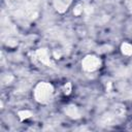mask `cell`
<instances>
[{
	"label": "cell",
	"instance_id": "5",
	"mask_svg": "<svg viewBox=\"0 0 132 132\" xmlns=\"http://www.w3.org/2000/svg\"><path fill=\"white\" fill-rule=\"evenodd\" d=\"M65 112L66 114L71 118V119H78L80 117V113H79V110L78 108L75 106V105H68L66 108H65Z\"/></svg>",
	"mask_w": 132,
	"mask_h": 132
},
{
	"label": "cell",
	"instance_id": "7",
	"mask_svg": "<svg viewBox=\"0 0 132 132\" xmlns=\"http://www.w3.org/2000/svg\"><path fill=\"white\" fill-rule=\"evenodd\" d=\"M31 116H32V112H31V111H29V110L19 111V118H20L22 121H24V120H26V119L30 118Z\"/></svg>",
	"mask_w": 132,
	"mask_h": 132
},
{
	"label": "cell",
	"instance_id": "6",
	"mask_svg": "<svg viewBox=\"0 0 132 132\" xmlns=\"http://www.w3.org/2000/svg\"><path fill=\"white\" fill-rule=\"evenodd\" d=\"M121 51L124 55L126 56H131L132 55V44L128 43V42H124L121 45Z\"/></svg>",
	"mask_w": 132,
	"mask_h": 132
},
{
	"label": "cell",
	"instance_id": "8",
	"mask_svg": "<svg viewBox=\"0 0 132 132\" xmlns=\"http://www.w3.org/2000/svg\"><path fill=\"white\" fill-rule=\"evenodd\" d=\"M82 11H84V6L80 5V4L76 5L75 8L73 9V13H74V15H79V14L82 13Z\"/></svg>",
	"mask_w": 132,
	"mask_h": 132
},
{
	"label": "cell",
	"instance_id": "2",
	"mask_svg": "<svg viewBox=\"0 0 132 132\" xmlns=\"http://www.w3.org/2000/svg\"><path fill=\"white\" fill-rule=\"evenodd\" d=\"M100 65H101L100 59L94 55H88L81 61L82 69L88 72H93V71L97 70L98 68H100Z\"/></svg>",
	"mask_w": 132,
	"mask_h": 132
},
{
	"label": "cell",
	"instance_id": "9",
	"mask_svg": "<svg viewBox=\"0 0 132 132\" xmlns=\"http://www.w3.org/2000/svg\"><path fill=\"white\" fill-rule=\"evenodd\" d=\"M70 92H71V84L70 82H67L64 86V93L66 95H68V94H70Z\"/></svg>",
	"mask_w": 132,
	"mask_h": 132
},
{
	"label": "cell",
	"instance_id": "4",
	"mask_svg": "<svg viewBox=\"0 0 132 132\" xmlns=\"http://www.w3.org/2000/svg\"><path fill=\"white\" fill-rule=\"evenodd\" d=\"M71 3V0H54V6L57 9L58 12H65L67 8L69 7Z\"/></svg>",
	"mask_w": 132,
	"mask_h": 132
},
{
	"label": "cell",
	"instance_id": "1",
	"mask_svg": "<svg viewBox=\"0 0 132 132\" xmlns=\"http://www.w3.org/2000/svg\"><path fill=\"white\" fill-rule=\"evenodd\" d=\"M54 97V87L45 81L39 82L34 89V98L41 104L50 103Z\"/></svg>",
	"mask_w": 132,
	"mask_h": 132
},
{
	"label": "cell",
	"instance_id": "10",
	"mask_svg": "<svg viewBox=\"0 0 132 132\" xmlns=\"http://www.w3.org/2000/svg\"><path fill=\"white\" fill-rule=\"evenodd\" d=\"M127 4L132 8V0H127Z\"/></svg>",
	"mask_w": 132,
	"mask_h": 132
},
{
	"label": "cell",
	"instance_id": "3",
	"mask_svg": "<svg viewBox=\"0 0 132 132\" xmlns=\"http://www.w3.org/2000/svg\"><path fill=\"white\" fill-rule=\"evenodd\" d=\"M35 57L36 59L43 65H46V66H50L52 65V61H51V58H50V54H48V51L46 48H39L35 52Z\"/></svg>",
	"mask_w": 132,
	"mask_h": 132
}]
</instances>
